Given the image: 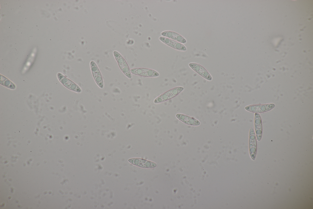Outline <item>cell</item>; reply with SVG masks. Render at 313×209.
<instances>
[{"mask_svg":"<svg viewBox=\"0 0 313 209\" xmlns=\"http://www.w3.org/2000/svg\"><path fill=\"white\" fill-rule=\"evenodd\" d=\"M183 89V87L180 86L173 88L157 97L155 100L154 102L158 103L168 100L177 95Z\"/></svg>","mask_w":313,"mask_h":209,"instance_id":"obj_1","label":"cell"},{"mask_svg":"<svg viewBox=\"0 0 313 209\" xmlns=\"http://www.w3.org/2000/svg\"><path fill=\"white\" fill-rule=\"evenodd\" d=\"M113 54L122 71L127 77L130 78H131V75L130 70L124 59L116 51H114Z\"/></svg>","mask_w":313,"mask_h":209,"instance_id":"obj_2","label":"cell"},{"mask_svg":"<svg viewBox=\"0 0 313 209\" xmlns=\"http://www.w3.org/2000/svg\"><path fill=\"white\" fill-rule=\"evenodd\" d=\"M131 72L134 74L145 77H156L159 74L157 71L151 69L145 68H135L130 70Z\"/></svg>","mask_w":313,"mask_h":209,"instance_id":"obj_3","label":"cell"},{"mask_svg":"<svg viewBox=\"0 0 313 209\" xmlns=\"http://www.w3.org/2000/svg\"><path fill=\"white\" fill-rule=\"evenodd\" d=\"M249 134L250 154L252 159L254 160L256 153L257 143L255 133L253 128H251Z\"/></svg>","mask_w":313,"mask_h":209,"instance_id":"obj_4","label":"cell"},{"mask_svg":"<svg viewBox=\"0 0 313 209\" xmlns=\"http://www.w3.org/2000/svg\"><path fill=\"white\" fill-rule=\"evenodd\" d=\"M57 75L59 81L65 87L74 91L78 92H81V90L78 86L61 74L58 73Z\"/></svg>","mask_w":313,"mask_h":209,"instance_id":"obj_5","label":"cell"},{"mask_svg":"<svg viewBox=\"0 0 313 209\" xmlns=\"http://www.w3.org/2000/svg\"><path fill=\"white\" fill-rule=\"evenodd\" d=\"M274 106L273 104L252 105L245 107L247 110L253 112H263L272 109Z\"/></svg>","mask_w":313,"mask_h":209,"instance_id":"obj_6","label":"cell"},{"mask_svg":"<svg viewBox=\"0 0 313 209\" xmlns=\"http://www.w3.org/2000/svg\"><path fill=\"white\" fill-rule=\"evenodd\" d=\"M90 65L93 75L96 83L101 88H102L103 84L102 76L97 65L94 61H91Z\"/></svg>","mask_w":313,"mask_h":209,"instance_id":"obj_7","label":"cell"},{"mask_svg":"<svg viewBox=\"0 0 313 209\" xmlns=\"http://www.w3.org/2000/svg\"><path fill=\"white\" fill-rule=\"evenodd\" d=\"M160 40L169 46L178 50L186 51V47L182 44L174 40L164 37L160 36Z\"/></svg>","mask_w":313,"mask_h":209,"instance_id":"obj_8","label":"cell"},{"mask_svg":"<svg viewBox=\"0 0 313 209\" xmlns=\"http://www.w3.org/2000/svg\"><path fill=\"white\" fill-rule=\"evenodd\" d=\"M128 161L134 165L143 168H151L156 166V164L154 162L140 158H131L129 159Z\"/></svg>","mask_w":313,"mask_h":209,"instance_id":"obj_9","label":"cell"},{"mask_svg":"<svg viewBox=\"0 0 313 209\" xmlns=\"http://www.w3.org/2000/svg\"><path fill=\"white\" fill-rule=\"evenodd\" d=\"M190 66L195 71L206 79L211 80L212 77L208 72L201 65L195 63H190Z\"/></svg>","mask_w":313,"mask_h":209,"instance_id":"obj_10","label":"cell"},{"mask_svg":"<svg viewBox=\"0 0 313 209\" xmlns=\"http://www.w3.org/2000/svg\"><path fill=\"white\" fill-rule=\"evenodd\" d=\"M254 124L257 139L259 141L261 140L262 136V127L260 116L257 113H256L255 114Z\"/></svg>","mask_w":313,"mask_h":209,"instance_id":"obj_11","label":"cell"},{"mask_svg":"<svg viewBox=\"0 0 313 209\" xmlns=\"http://www.w3.org/2000/svg\"><path fill=\"white\" fill-rule=\"evenodd\" d=\"M161 35L164 37L171 39L180 43H185L186 40L179 34L171 31H165L162 32Z\"/></svg>","mask_w":313,"mask_h":209,"instance_id":"obj_12","label":"cell"},{"mask_svg":"<svg viewBox=\"0 0 313 209\" xmlns=\"http://www.w3.org/2000/svg\"><path fill=\"white\" fill-rule=\"evenodd\" d=\"M176 116L183 123L190 125L197 126L200 124V122L196 119L181 114H177Z\"/></svg>","mask_w":313,"mask_h":209,"instance_id":"obj_13","label":"cell"},{"mask_svg":"<svg viewBox=\"0 0 313 209\" xmlns=\"http://www.w3.org/2000/svg\"><path fill=\"white\" fill-rule=\"evenodd\" d=\"M0 83L4 86L11 89H14L15 85L10 80L3 76L0 75Z\"/></svg>","mask_w":313,"mask_h":209,"instance_id":"obj_14","label":"cell"}]
</instances>
